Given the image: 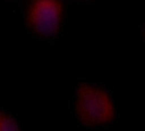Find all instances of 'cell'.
<instances>
[{"instance_id":"6da1fadb","label":"cell","mask_w":145,"mask_h":131,"mask_svg":"<svg viewBox=\"0 0 145 131\" xmlns=\"http://www.w3.org/2000/svg\"><path fill=\"white\" fill-rule=\"evenodd\" d=\"M75 111L78 120L88 126L111 122L115 116L112 100L106 91L93 85H79L75 95Z\"/></svg>"},{"instance_id":"7a4b0ae2","label":"cell","mask_w":145,"mask_h":131,"mask_svg":"<svg viewBox=\"0 0 145 131\" xmlns=\"http://www.w3.org/2000/svg\"><path fill=\"white\" fill-rule=\"evenodd\" d=\"M62 14L60 0H31L27 9V22L36 34L49 37L58 32Z\"/></svg>"},{"instance_id":"3957f363","label":"cell","mask_w":145,"mask_h":131,"mask_svg":"<svg viewBox=\"0 0 145 131\" xmlns=\"http://www.w3.org/2000/svg\"><path fill=\"white\" fill-rule=\"evenodd\" d=\"M0 131H19L14 119L3 112H0Z\"/></svg>"}]
</instances>
